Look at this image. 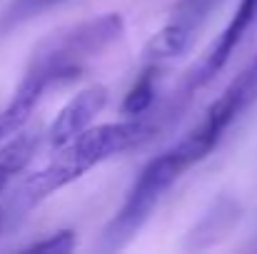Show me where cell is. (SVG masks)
Returning <instances> with one entry per match:
<instances>
[{"mask_svg": "<svg viewBox=\"0 0 257 254\" xmlns=\"http://www.w3.org/2000/svg\"><path fill=\"white\" fill-rule=\"evenodd\" d=\"M75 247V232L70 229H60L48 234L45 239H38L33 244L25 247V252H50V254H68Z\"/></svg>", "mask_w": 257, "mask_h": 254, "instance_id": "11", "label": "cell"}, {"mask_svg": "<svg viewBox=\"0 0 257 254\" xmlns=\"http://www.w3.org/2000/svg\"><path fill=\"white\" fill-rule=\"evenodd\" d=\"M158 65H148L143 70V75L135 80V85L130 87V92L125 95L122 100V115L127 117H140L150 110L153 100H155V80H158V73H155Z\"/></svg>", "mask_w": 257, "mask_h": 254, "instance_id": "9", "label": "cell"}, {"mask_svg": "<svg viewBox=\"0 0 257 254\" xmlns=\"http://www.w3.org/2000/svg\"><path fill=\"white\" fill-rule=\"evenodd\" d=\"M222 0H177L165 25L148 40L145 60L150 65H160L165 60H175L190 50L200 28L210 18L212 10L220 8Z\"/></svg>", "mask_w": 257, "mask_h": 254, "instance_id": "4", "label": "cell"}, {"mask_svg": "<svg viewBox=\"0 0 257 254\" xmlns=\"http://www.w3.org/2000/svg\"><path fill=\"white\" fill-rule=\"evenodd\" d=\"M5 189H8V187H3V184H0V197H3V194H5Z\"/></svg>", "mask_w": 257, "mask_h": 254, "instance_id": "12", "label": "cell"}, {"mask_svg": "<svg viewBox=\"0 0 257 254\" xmlns=\"http://www.w3.org/2000/svg\"><path fill=\"white\" fill-rule=\"evenodd\" d=\"M155 132H158V122L143 117H127L122 122L87 127L75 140L58 147L55 150L58 155L45 167L35 169L15 187L13 197L0 212V229L18 224L35 204H40L58 189L80 179L87 169L102 165L115 155H122L127 150L150 142Z\"/></svg>", "mask_w": 257, "mask_h": 254, "instance_id": "2", "label": "cell"}, {"mask_svg": "<svg viewBox=\"0 0 257 254\" xmlns=\"http://www.w3.org/2000/svg\"><path fill=\"white\" fill-rule=\"evenodd\" d=\"M257 23V0H240L232 20L227 23V28L222 30V35L215 40V45L210 48V53L200 60V65L192 70L190 80L185 85L187 92L192 90H200L202 85H207L225 65L227 60L235 55V50L240 48L242 38L247 35V30Z\"/></svg>", "mask_w": 257, "mask_h": 254, "instance_id": "6", "label": "cell"}, {"mask_svg": "<svg viewBox=\"0 0 257 254\" xmlns=\"http://www.w3.org/2000/svg\"><path fill=\"white\" fill-rule=\"evenodd\" d=\"M105 102H107V90L102 85H90L85 90H80L53 120V125H50V130L45 135L48 145L53 150H58V147L68 145L70 140H75L102 112Z\"/></svg>", "mask_w": 257, "mask_h": 254, "instance_id": "7", "label": "cell"}, {"mask_svg": "<svg viewBox=\"0 0 257 254\" xmlns=\"http://www.w3.org/2000/svg\"><path fill=\"white\" fill-rule=\"evenodd\" d=\"M257 102V55L255 60L225 87V92L207 107L205 117L200 120L197 127H192L190 132L212 152L217 147V142L222 140V135L227 132V127Z\"/></svg>", "mask_w": 257, "mask_h": 254, "instance_id": "5", "label": "cell"}, {"mask_svg": "<svg viewBox=\"0 0 257 254\" xmlns=\"http://www.w3.org/2000/svg\"><path fill=\"white\" fill-rule=\"evenodd\" d=\"M125 33L120 13H105L48 35L30 55L10 102L0 110V140L23 130L50 87L80 78L87 60L107 50Z\"/></svg>", "mask_w": 257, "mask_h": 254, "instance_id": "1", "label": "cell"}, {"mask_svg": "<svg viewBox=\"0 0 257 254\" xmlns=\"http://www.w3.org/2000/svg\"><path fill=\"white\" fill-rule=\"evenodd\" d=\"M60 3H65V0H13L0 18V33H8L10 28H15V25L45 13V10L60 5Z\"/></svg>", "mask_w": 257, "mask_h": 254, "instance_id": "10", "label": "cell"}, {"mask_svg": "<svg viewBox=\"0 0 257 254\" xmlns=\"http://www.w3.org/2000/svg\"><path fill=\"white\" fill-rule=\"evenodd\" d=\"M202 160H205V155L200 152V147L187 135L177 145H172L170 150H165L163 155L150 160L143 167V172L138 174V179L133 182V187H130L122 207L117 209V214L105 227L102 249L112 252V249L125 247L140 232V227L150 219V214L155 212V207L165 197V192L192 165H197Z\"/></svg>", "mask_w": 257, "mask_h": 254, "instance_id": "3", "label": "cell"}, {"mask_svg": "<svg viewBox=\"0 0 257 254\" xmlns=\"http://www.w3.org/2000/svg\"><path fill=\"white\" fill-rule=\"evenodd\" d=\"M240 219V204L230 197H220L210 212L202 214V219L195 224V229L190 232V247H210L220 239L227 237V232L237 224Z\"/></svg>", "mask_w": 257, "mask_h": 254, "instance_id": "8", "label": "cell"}]
</instances>
